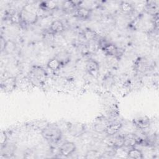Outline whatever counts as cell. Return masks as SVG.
Here are the masks:
<instances>
[{"label": "cell", "instance_id": "6da1fadb", "mask_svg": "<svg viewBox=\"0 0 159 159\" xmlns=\"http://www.w3.org/2000/svg\"><path fill=\"white\" fill-rule=\"evenodd\" d=\"M41 134L43 139L53 142L59 140L61 137V132L59 127L49 124L42 130Z\"/></svg>", "mask_w": 159, "mask_h": 159}, {"label": "cell", "instance_id": "7a4b0ae2", "mask_svg": "<svg viewBox=\"0 0 159 159\" xmlns=\"http://www.w3.org/2000/svg\"><path fill=\"white\" fill-rule=\"evenodd\" d=\"M29 6L30 9L28 4L23 7L20 12V20L25 24H34L37 21L38 15L37 11H35L32 5H29Z\"/></svg>", "mask_w": 159, "mask_h": 159}, {"label": "cell", "instance_id": "3957f363", "mask_svg": "<svg viewBox=\"0 0 159 159\" xmlns=\"http://www.w3.org/2000/svg\"><path fill=\"white\" fill-rule=\"evenodd\" d=\"M142 141V139L138 137L135 133H129L124 135V145L125 147H134L137 144H139Z\"/></svg>", "mask_w": 159, "mask_h": 159}, {"label": "cell", "instance_id": "277c9868", "mask_svg": "<svg viewBox=\"0 0 159 159\" xmlns=\"http://www.w3.org/2000/svg\"><path fill=\"white\" fill-rule=\"evenodd\" d=\"M16 86V78L14 76H9L3 80L1 83V88L4 92L8 93L14 90Z\"/></svg>", "mask_w": 159, "mask_h": 159}, {"label": "cell", "instance_id": "5b68a950", "mask_svg": "<svg viewBox=\"0 0 159 159\" xmlns=\"http://www.w3.org/2000/svg\"><path fill=\"white\" fill-rule=\"evenodd\" d=\"M76 150V145L73 142H66L63 143L59 148L60 155L64 157H68L72 155Z\"/></svg>", "mask_w": 159, "mask_h": 159}, {"label": "cell", "instance_id": "8992f818", "mask_svg": "<svg viewBox=\"0 0 159 159\" xmlns=\"http://www.w3.org/2000/svg\"><path fill=\"white\" fill-rule=\"evenodd\" d=\"M30 78L29 80L32 81V80H35V82H39L40 83L42 81V80L45 76V71L40 68H35L32 70L30 72Z\"/></svg>", "mask_w": 159, "mask_h": 159}, {"label": "cell", "instance_id": "52a82bcc", "mask_svg": "<svg viewBox=\"0 0 159 159\" xmlns=\"http://www.w3.org/2000/svg\"><path fill=\"white\" fill-rule=\"evenodd\" d=\"M133 123L135 125V126L140 130L147 129L149 128L150 125V119L147 116L139 117L134 119Z\"/></svg>", "mask_w": 159, "mask_h": 159}, {"label": "cell", "instance_id": "ba28073f", "mask_svg": "<svg viewBox=\"0 0 159 159\" xmlns=\"http://www.w3.org/2000/svg\"><path fill=\"white\" fill-rule=\"evenodd\" d=\"M86 68L89 75L94 77L98 76L99 71V66L96 61L89 60L86 63Z\"/></svg>", "mask_w": 159, "mask_h": 159}, {"label": "cell", "instance_id": "9c48e42d", "mask_svg": "<svg viewBox=\"0 0 159 159\" xmlns=\"http://www.w3.org/2000/svg\"><path fill=\"white\" fill-rule=\"evenodd\" d=\"M122 127V124L121 122H112L111 124H109L105 130V132L109 136L114 135L121 130Z\"/></svg>", "mask_w": 159, "mask_h": 159}, {"label": "cell", "instance_id": "30bf717a", "mask_svg": "<svg viewBox=\"0 0 159 159\" xmlns=\"http://www.w3.org/2000/svg\"><path fill=\"white\" fill-rule=\"evenodd\" d=\"M50 30L53 34H60L64 30V25L60 20H53L50 25Z\"/></svg>", "mask_w": 159, "mask_h": 159}, {"label": "cell", "instance_id": "8fae6325", "mask_svg": "<svg viewBox=\"0 0 159 159\" xmlns=\"http://www.w3.org/2000/svg\"><path fill=\"white\" fill-rule=\"evenodd\" d=\"M127 155V158L132 159H142L143 157L142 152L140 150L134 147L130 148V149L129 150Z\"/></svg>", "mask_w": 159, "mask_h": 159}, {"label": "cell", "instance_id": "7c38bea8", "mask_svg": "<svg viewBox=\"0 0 159 159\" xmlns=\"http://www.w3.org/2000/svg\"><path fill=\"white\" fill-rule=\"evenodd\" d=\"M77 15L82 19H88L91 15V9L81 6L77 9Z\"/></svg>", "mask_w": 159, "mask_h": 159}, {"label": "cell", "instance_id": "4fadbf2b", "mask_svg": "<svg viewBox=\"0 0 159 159\" xmlns=\"http://www.w3.org/2000/svg\"><path fill=\"white\" fill-rule=\"evenodd\" d=\"M103 49L108 56L117 57L118 54V48L114 44H107Z\"/></svg>", "mask_w": 159, "mask_h": 159}, {"label": "cell", "instance_id": "5bb4252c", "mask_svg": "<svg viewBox=\"0 0 159 159\" xmlns=\"http://www.w3.org/2000/svg\"><path fill=\"white\" fill-rule=\"evenodd\" d=\"M124 145V135L122 134H119L114 137V140L112 142L113 147L116 148H122Z\"/></svg>", "mask_w": 159, "mask_h": 159}, {"label": "cell", "instance_id": "9a60e30c", "mask_svg": "<svg viewBox=\"0 0 159 159\" xmlns=\"http://www.w3.org/2000/svg\"><path fill=\"white\" fill-rule=\"evenodd\" d=\"M61 65V64L60 62V61L56 58H53L50 59L47 63L48 68L52 71L58 70L60 68Z\"/></svg>", "mask_w": 159, "mask_h": 159}, {"label": "cell", "instance_id": "2e32d148", "mask_svg": "<svg viewBox=\"0 0 159 159\" xmlns=\"http://www.w3.org/2000/svg\"><path fill=\"white\" fill-rule=\"evenodd\" d=\"M120 9L123 13L126 14H130L134 10L132 5L127 1H122L120 4Z\"/></svg>", "mask_w": 159, "mask_h": 159}, {"label": "cell", "instance_id": "e0dca14e", "mask_svg": "<svg viewBox=\"0 0 159 159\" xmlns=\"http://www.w3.org/2000/svg\"><path fill=\"white\" fill-rule=\"evenodd\" d=\"M16 49V44L12 40H7L6 42V44L3 51L7 54L12 53Z\"/></svg>", "mask_w": 159, "mask_h": 159}, {"label": "cell", "instance_id": "ac0fdd59", "mask_svg": "<svg viewBox=\"0 0 159 159\" xmlns=\"http://www.w3.org/2000/svg\"><path fill=\"white\" fill-rule=\"evenodd\" d=\"M101 155L95 150H89L86 153V155L84 157L85 158L88 159H94V158H101Z\"/></svg>", "mask_w": 159, "mask_h": 159}, {"label": "cell", "instance_id": "d6986e66", "mask_svg": "<svg viewBox=\"0 0 159 159\" xmlns=\"http://www.w3.org/2000/svg\"><path fill=\"white\" fill-rule=\"evenodd\" d=\"M96 36V33L95 31L88 29L84 32V37L87 40H93Z\"/></svg>", "mask_w": 159, "mask_h": 159}, {"label": "cell", "instance_id": "ffe728a7", "mask_svg": "<svg viewBox=\"0 0 159 159\" xmlns=\"http://www.w3.org/2000/svg\"><path fill=\"white\" fill-rule=\"evenodd\" d=\"M7 140V137L6 132L4 131H1V135H0V142H1V147H2L3 145H5Z\"/></svg>", "mask_w": 159, "mask_h": 159}, {"label": "cell", "instance_id": "44dd1931", "mask_svg": "<svg viewBox=\"0 0 159 159\" xmlns=\"http://www.w3.org/2000/svg\"><path fill=\"white\" fill-rule=\"evenodd\" d=\"M114 155H115V152H113L112 151H110V152L107 151L104 152L103 154H101V158H112Z\"/></svg>", "mask_w": 159, "mask_h": 159}, {"label": "cell", "instance_id": "7402d4cb", "mask_svg": "<svg viewBox=\"0 0 159 159\" xmlns=\"http://www.w3.org/2000/svg\"><path fill=\"white\" fill-rule=\"evenodd\" d=\"M6 42L5 40H4V39L1 37V51H3L4 50V46H5V44H6Z\"/></svg>", "mask_w": 159, "mask_h": 159}]
</instances>
